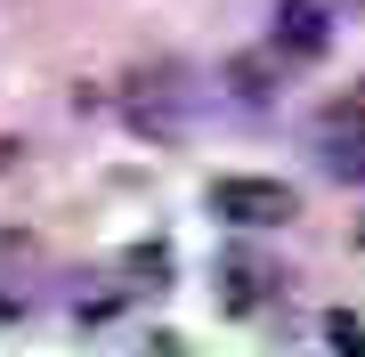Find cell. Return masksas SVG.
Masks as SVG:
<instances>
[{"instance_id": "1", "label": "cell", "mask_w": 365, "mask_h": 357, "mask_svg": "<svg viewBox=\"0 0 365 357\" xmlns=\"http://www.w3.org/2000/svg\"><path fill=\"white\" fill-rule=\"evenodd\" d=\"M195 106H203V73L195 66H179V57H163V66H146V73H130V98H122V114H130V130H146V138H187V122H195Z\"/></svg>"}, {"instance_id": "2", "label": "cell", "mask_w": 365, "mask_h": 357, "mask_svg": "<svg viewBox=\"0 0 365 357\" xmlns=\"http://www.w3.org/2000/svg\"><path fill=\"white\" fill-rule=\"evenodd\" d=\"M309 155L325 162V171H333L341 187H365V90L333 98V106L317 114V130H309Z\"/></svg>"}, {"instance_id": "3", "label": "cell", "mask_w": 365, "mask_h": 357, "mask_svg": "<svg viewBox=\"0 0 365 357\" xmlns=\"http://www.w3.org/2000/svg\"><path fill=\"white\" fill-rule=\"evenodd\" d=\"M333 49V0H276L268 16V57L276 66H309Z\"/></svg>"}, {"instance_id": "4", "label": "cell", "mask_w": 365, "mask_h": 357, "mask_svg": "<svg viewBox=\"0 0 365 357\" xmlns=\"http://www.w3.org/2000/svg\"><path fill=\"white\" fill-rule=\"evenodd\" d=\"M211 212L235 219V227H284L300 212V195L284 179H220V187H211Z\"/></svg>"}, {"instance_id": "5", "label": "cell", "mask_w": 365, "mask_h": 357, "mask_svg": "<svg viewBox=\"0 0 365 357\" xmlns=\"http://www.w3.org/2000/svg\"><path fill=\"white\" fill-rule=\"evenodd\" d=\"M220 276H227V301H235V309H260L268 292L284 284L268 260H252V252H227V260H220Z\"/></svg>"}, {"instance_id": "6", "label": "cell", "mask_w": 365, "mask_h": 357, "mask_svg": "<svg viewBox=\"0 0 365 357\" xmlns=\"http://www.w3.org/2000/svg\"><path fill=\"white\" fill-rule=\"evenodd\" d=\"M227 81H235V98H244V106H268V98H276V81H284V66L260 49V57H235Z\"/></svg>"}, {"instance_id": "7", "label": "cell", "mask_w": 365, "mask_h": 357, "mask_svg": "<svg viewBox=\"0 0 365 357\" xmlns=\"http://www.w3.org/2000/svg\"><path fill=\"white\" fill-rule=\"evenodd\" d=\"M325 341H333L341 357H365V317H349V309H333V317H325Z\"/></svg>"}]
</instances>
